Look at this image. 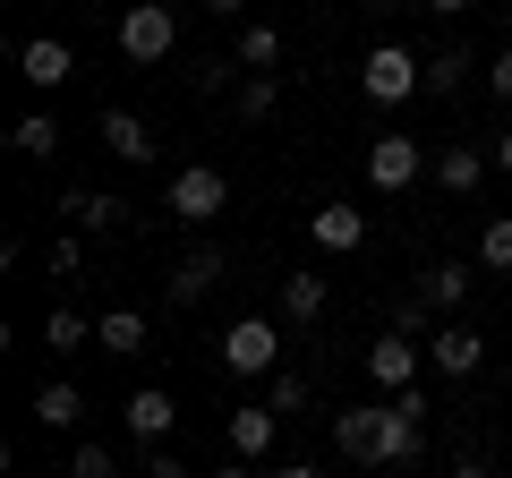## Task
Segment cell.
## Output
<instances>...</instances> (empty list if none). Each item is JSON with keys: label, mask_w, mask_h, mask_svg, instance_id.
Masks as SVG:
<instances>
[{"label": "cell", "mask_w": 512, "mask_h": 478, "mask_svg": "<svg viewBox=\"0 0 512 478\" xmlns=\"http://www.w3.org/2000/svg\"><path fill=\"white\" fill-rule=\"evenodd\" d=\"M419 453H427V393L410 385V393H393L384 419H376V470H410Z\"/></svg>", "instance_id": "1"}, {"label": "cell", "mask_w": 512, "mask_h": 478, "mask_svg": "<svg viewBox=\"0 0 512 478\" xmlns=\"http://www.w3.org/2000/svg\"><path fill=\"white\" fill-rule=\"evenodd\" d=\"M359 94L367 103H410V94H427V60L410 52V43H376V52L359 60Z\"/></svg>", "instance_id": "2"}, {"label": "cell", "mask_w": 512, "mask_h": 478, "mask_svg": "<svg viewBox=\"0 0 512 478\" xmlns=\"http://www.w3.org/2000/svg\"><path fill=\"white\" fill-rule=\"evenodd\" d=\"M214 359H222L231 376H274V368H282V325H265V316H239V325L214 342Z\"/></svg>", "instance_id": "3"}, {"label": "cell", "mask_w": 512, "mask_h": 478, "mask_svg": "<svg viewBox=\"0 0 512 478\" xmlns=\"http://www.w3.org/2000/svg\"><path fill=\"white\" fill-rule=\"evenodd\" d=\"M171 43H180V18H171L163 0H128V9H120V52L137 60V69H154Z\"/></svg>", "instance_id": "4"}, {"label": "cell", "mask_w": 512, "mask_h": 478, "mask_svg": "<svg viewBox=\"0 0 512 478\" xmlns=\"http://www.w3.org/2000/svg\"><path fill=\"white\" fill-rule=\"evenodd\" d=\"M163 205H171V214H180V222H214L222 205H231V180H222L214 163H188V171H171Z\"/></svg>", "instance_id": "5"}, {"label": "cell", "mask_w": 512, "mask_h": 478, "mask_svg": "<svg viewBox=\"0 0 512 478\" xmlns=\"http://www.w3.org/2000/svg\"><path fill=\"white\" fill-rule=\"evenodd\" d=\"M427 180V146L419 137H376L367 146V188H384V197H402V188Z\"/></svg>", "instance_id": "6"}, {"label": "cell", "mask_w": 512, "mask_h": 478, "mask_svg": "<svg viewBox=\"0 0 512 478\" xmlns=\"http://www.w3.org/2000/svg\"><path fill=\"white\" fill-rule=\"evenodd\" d=\"M367 376H376L384 393H410V385H419V342H410V333H393V325H384L376 342H367Z\"/></svg>", "instance_id": "7"}, {"label": "cell", "mask_w": 512, "mask_h": 478, "mask_svg": "<svg viewBox=\"0 0 512 478\" xmlns=\"http://www.w3.org/2000/svg\"><path fill=\"white\" fill-rule=\"evenodd\" d=\"M308 239L325 248V257H350V248H367V214H359V205H342V197H325L308 214Z\"/></svg>", "instance_id": "8"}, {"label": "cell", "mask_w": 512, "mask_h": 478, "mask_svg": "<svg viewBox=\"0 0 512 478\" xmlns=\"http://www.w3.org/2000/svg\"><path fill=\"white\" fill-rule=\"evenodd\" d=\"M120 410H128V436H137V444H163L171 427H180V402H171V385H137Z\"/></svg>", "instance_id": "9"}, {"label": "cell", "mask_w": 512, "mask_h": 478, "mask_svg": "<svg viewBox=\"0 0 512 478\" xmlns=\"http://www.w3.org/2000/svg\"><path fill=\"white\" fill-rule=\"evenodd\" d=\"M487 163H495V154H478V146H461V137H453V146L427 154V180H436L444 197H470V188L487 180Z\"/></svg>", "instance_id": "10"}, {"label": "cell", "mask_w": 512, "mask_h": 478, "mask_svg": "<svg viewBox=\"0 0 512 478\" xmlns=\"http://www.w3.org/2000/svg\"><path fill=\"white\" fill-rule=\"evenodd\" d=\"M214 282H222V248H188V257L163 274V299H171V308H197Z\"/></svg>", "instance_id": "11"}, {"label": "cell", "mask_w": 512, "mask_h": 478, "mask_svg": "<svg viewBox=\"0 0 512 478\" xmlns=\"http://www.w3.org/2000/svg\"><path fill=\"white\" fill-rule=\"evenodd\" d=\"M18 77L52 94V86H69V77H77V52L60 35H35V43H18Z\"/></svg>", "instance_id": "12"}, {"label": "cell", "mask_w": 512, "mask_h": 478, "mask_svg": "<svg viewBox=\"0 0 512 478\" xmlns=\"http://www.w3.org/2000/svg\"><path fill=\"white\" fill-rule=\"evenodd\" d=\"M427 359H436V376H478L487 368V342L470 325H444V333H427Z\"/></svg>", "instance_id": "13"}, {"label": "cell", "mask_w": 512, "mask_h": 478, "mask_svg": "<svg viewBox=\"0 0 512 478\" xmlns=\"http://www.w3.org/2000/svg\"><path fill=\"white\" fill-rule=\"evenodd\" d=\"M222 436H231L239 461H265V453H274V436H282V410H274V402H265V410L248 402V410H231V427H222Z\"/></svg>", "instance_id": "14"}, {"label": "cell", "mask_w": 512, "mask_h": 478, "mask_svg": "<svg viewBox=\"0 0 512 478\" xmlns=\"http://www.w3.org/2000/svg\"><path fill=\"white\" fill-rule=\"evenodd\" d=\"M77 419H86V393H77L69 376H43V393H35V427H52V436H69Z\"/></svg>", "instance_id": "15"}, {"label": "cell", "mask_w": 512, "mask_h": 478, "mask_svg": "<svg viewBox=\"0 0 512 478\" xmlns=\"http://www.w3.org/2000/svg\"><path fill=\"white\" fill-rule=\"evenodd\" d=\"M60 214H69L77 231H120L128 205H120V197H103V188H69V197H60Z\"/></svg>", "instance_id": "16"}, {"label": "cell", "mask_w": 512, "mask_h": 478, "mask_svg": "<svg viewBox=\"0 0 512 478\" xmlns=\"http://www.w3.org/2000/svg\"><path fill=\"white\" fill-rule=\"evenodd\" d=\"M103 146L120 154V163H154V129L137 111H103Z\"/></svg>", "instance_id": "17"}, {"label": "cell", "mask_w": 512, "mask_h": 478, "mask_svg": "<svg viewBox=\"0 0 512 478\" xmlns=\"http://www.w3.org/2000/svg\"><path fill=\"white\" fill-rule=\"evenodd\" d=\"M376 419L384 410H333V444H342L350 461H367V470H376Z\"/></svg>", "instance_id": "18"}, {"label": "cell", "mask_w": 512, "mask_h": 478, "mask_svg": "<svg viewBox=\"0 0 512 478\" xmlns=\"http://www.w3.org/2000/svg\"><path fill=\"white\" fill-rule=\"evenodd\" d=\"M325 274H282V316H291V325H316V316H325Z\"/></svg>", "instance_id": "19"}, {"label": "cell", "mask_w": 512, "mask_h": 478, "mask_svg": "<svg viewBox=\"0 0 512 478\" xmlns=\"http://www.w3.org/2000/svg\"><path fill=\"white\" fill-rule=\"evenodd\" d=\"M9 146H18L26 163H52V154H60V120H52V111H26L18 129H9Z\"/></svg>", "instance_id": "20"}, {"label": "cell", "mask_w": 512, "mask_h": 478, "mask_svg": "<svg viewBox=\"0 0 512 478\" xmlns=\"http://www.w3.org/2000/svg\"><path fill=\"white\" fill-rule=\"evenodd\" d=\"M94 342L120 350V359H137V350H146V308H111L103 325H94Z\"/></svg>", "instance_id": "21"}, {"label": "cell", "mask_w": 512, "mask_h": 478, "mask_svg": "<svg viewBox=\"0 0 512 478\" xmlns=\"http://www.w3.org/2000/svg\"><path fill=\"white\" fill-rule=\"evenodd\" d=\"M419 299H427V308H461V299H470V274H461V265L453 257H444V265H427V274H419Z\"/></svg>", "instance_id": "22"}, {"label": "cell", "mask_w": 512, "mask_h": 478, "mask_svg": "<svg viewBox=\"0 0 512 478\" xmlns=\"http://www.w3.org/2000/svg\"><path fill=\"white\" fill-rule=\"evenodd\" d=\"M274 60H282V26L248 18V26H239V69H274Z\"/></svg>", "instance_id": "23"}, {"label": "cell", "mask_w": 512, "mask_h": 478, "mask_svg": "<svg viewBox=\"0 0 512 478\" xmlns=\"http://www.w3.org/2000/svg\"><path fill=\"white\" fill-rule=\"evenodd\" d=\"M43 342H52V359H69V350L94 342V325H86L77 308H52V316H43Z\"/></svg>", "instance_id": "24"}, {"label": "cell", "mask_w": 512, "mask_h": 478, "mask_svg": "<svg viewBox=\"0 0 512 478\" xmlns=\"http://www.w3.org/2000/svg\"><path fill=\"white\" fill-rule=\"evenodd\" d=\"M274 103H282V77H274V69H256L248 86H239V120H265Z\"/></svg>", "instance_id": "25"}, {"label": "cell", "mask_w": 512, "mask_h": 478, "mask_svg": "<svg viewBox=\"0 0 512 478\" xmlns=\"http://www.w3.org/2000/svg\"><path fill=\"white\" fill-rule=\"evenodd\" d=\"M478 265H495V274H512V214H495L487 231H478Z\"/></svg>", "instance_id": "26"}, {"label": "cell", "mask_w": 512, "mask_h": 478, "mask_svg": "<svg viewBox=\"0 0 512 478\" xmlns=\"http://www.w3.org/2000/svg\"><path fill=\"white\" fill-rule=\"evenodd\" d=\"M69 478H120V453H111V444H77V453H69Z\"/></svg>", "instance_id": "27"}, {"label": "cell", "mask_w": 512, "mask_h": 478, "mask_svg": "<svg viewBox=\"0 0 512 478\" xmlns=\"http://www.w3.org/2000/svg\"><path fill=\"white\" fill-rule=\"evenodd\" d=\"M461 69H470L461 52H427V94H461Z\"/></svg>", "instance_id": "28"}, {"label": "cell", "mask_w": 512, "mask_h": 478, "mask_svg": "<svg viewBox=\"0 0 512 478\" xmlns=\"http://www.w3.org/2000/svg\"><path fill=\"white\" fill-rule=\"evenodd\" d=\"M265 402H274V410H299V402H308V376L274 368V385H265Z\"/></svg>", "instance_id": "29"}, {"label": "cell", "mask_w": 512, "mask_h": 478, "mask_svg": "<svg viewBox=\"0 0 512 478\" xmlns=\"http://www.w3.org/2000/svg\"><path fill=\"white\" fill-rule=\"evenodd\" d=\"M427 316H436L427 299H402V308H393V333H410V342H419V333H427Z\"/></svg>", "instance_id": "30"}, {"label": "cell", "mask_w": 512, "mask_h": 478, "mask_svg": "<svg viewBox=\"0 0 512 478\" xmlns=\"http://www.w3.org/2000/svg\"><path fill=\"white\" fill-rule=\"evenodd\" d=\"M146 478H188V461L171 453V444H146Z\"/></svg>", "instance_id": "31"}, {"label": "cell", "mask_w": 512, "mask_h": 478, "mask_svg": "<svg viewBox=\"0 0 512 478\" xmlns=\"http://www.w3.org/2000/svg\"><path fill=\"white\" fill-rule=\"evenodd\" d=\"M487 86H495V94L512 103V52H495V60H487Z\"/></svg>", "instance_id": "32"}, {"label": "cell", "mask_w": 512, "mask_h": 478, "mask_svg": "<svg viewBox=\"0 0 512 478\" xmlns=\"http://www.w3.org/2000/svg\"><path fill=\"white\" fill-rule=\"evenodd\" d=\"M205 18H239V9H248V0H197Z\"/></svg>", "instance_id": "33"}, {"label": "cell", "mask_w": 512, "mask_h": 478, "mask_svg": "<svg viewBox=\"0 0 512 478\" xmlns=\"http://www.w3.org/2000/svg\"><path fill=\"white\" fill-rule=\"evenodd\" d=\"M265 478H325V470H308V461H282V470H265Z\"/></svg>", "instance_id": "34"}, {"label": "cell", "mask_w": 512, "mask_h": 478, "mask_svg": "<svg viewBox=\"0 0 512 478\" xmlns=\"http://www.w3.org/2000/svg\"><path fill=\"white\" fill-rule=\"evenodd\" d=\"M487 154H495V171H512V129H504V137H495V146H487Z\"/></svg>", "instance_id": "35"}, {"label": "cell", "mask_w": 512, "mask_h": 478, "mask_svg": "<svg viewBox=\"0 0 512 478\" xmlns=\"http://www.w3.org/2000/svg\"><path fill=\"white\" fill-rule=\"evenodd\" d=\"M214 478H256V461H239V453H231V461H222Z\"/></svg>", "instance_id": "36"}, {"label": "cell", "mask_w": 512, "mask_h": 478, "mask_svg": "<svg viewBox=\"0 0 512 478\" xmlns=\"http://www.w3.org/2000/svg\"><path fill=\"white\" fill-rule=\"evenodd\" d=\"M453 478H495V470H487V461H453Z\"/></svg>", "instance_id": "37"}, {"label": "cell", "mask_w": 512, "mask_h": 478, "mask_svg": "<svg viewBox=\"0 0 512 478\" xmlns=\"http://www.w3.org/2000/svg\"><path fill=\"white\" fill-rule=\"evenodd\" d=\"M359 9H376V18H393V9H402V0H359Z\"/></svg>", "instance_id": "38"}, {"label": "cell", "mask_w": 512, "mask_h": 478, "mask_svg": "<svg viewBox=\"0 0 512 478\" xmlns=\"http://www.w3.org/2000/svg\"><path fill=\"white\" fill-rule=\"evenodd\" d=\"M427 9H444V18H461V9H470V0H427Z\"/></svg>", "instance_id": "39"}, {"label": "cell", "mask_w": 512, "mask_h": 478, "mask_svg": "<svg viewBox=\"0 0 512 478\" xmlns=\"http://www.w3.org/2000/svg\"><path fill=\"white\" fill-rule=\"evenodd\" d=\"M504 385H512V368H504Z\"/></svg>", "instance_id": "40"}]
</instances>
